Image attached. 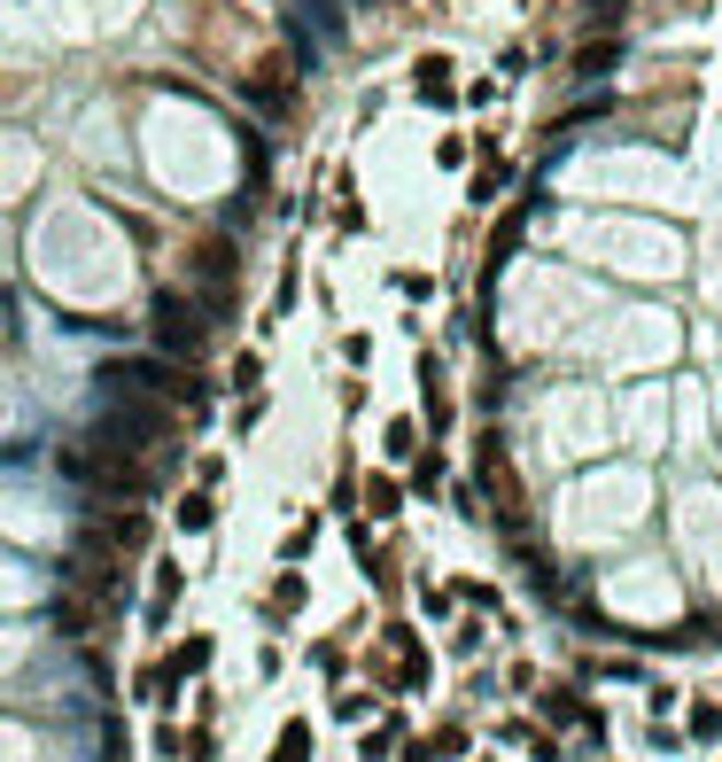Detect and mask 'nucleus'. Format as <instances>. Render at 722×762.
<instances>
[{
	"instance_id": "obj_7",
	"label": "nucleus",
	"mask_w": 722,
	"mask_h": 762,
	"mask_svg": "<svg viewBox=\"0 0 722 762\" xmlns=\"http://www.w3.org/2000/svg\"><path fill=\"white\" fill-rule=\"evenodd\" d=\"M303 600H311V583H303L296 568H280V583L264 591V615H273V623H288V615H303Z\"/></svg>"
},
{
	"instance_id": "obj_6",
	"label": "nucleus",
	"mask_w": 722,
	"mask_h": 762,
	"mask_svg": "<svg viewBox=\"0 0 722 762\" xmlns=\"http://www.w3.org/2000/svg\"><path fill=\"white\" fill-rule=\"evenodd\" d=\"M102 537H110V553H125V560H133V553H148V514H140V505H117Z\"/></svg>"
},
{
	"instance_id": "obj_15",
	"label": "nucleus",
	"mask_w": 722,
	"mask_h": 762,
	"mask_svg": "<svg viewBox=\"0 0 722 762\" xmlns=\"http://www.w3.org/2000/svg\"><path fill=\"white\" fill-rule=\"evenodd\" d=\"M420 452V429H412V420H389V459H412Z\"/></svg>"
},
{
	"instance_id": "obj_13",
	"label": "nucleus",
	"mask_w": 722,
	"mask_h": 762,
	"mask_svg": "<svg viewBox=\"0 0 722 762\" xmlns=\"http://www.w3.org/2000/svg\"><path fill=\"white\" fill-rule=\"evenodd\" d=\"M684 731H691V739H722V701H691Z\"/></svg>"
},
{
	"instance_id": "obj_11",
	"label": "nucleus",
	"mask_w": 722,
	"mask_h": 762,
	"mask_svg": "<svg viewBox=\"0 0 722 762\" xmlns=\"http://www.w3.org/2000/svg\"><path fill=\"white\" fill-rule=\"evenodd\" d=\"M420 754H427V762H450V754H467V724H443L435 739H420Z\"/></svg>"
},
{
	"instance_id": "obj_18",
	"label": "nucleus",
	"mask_w": 722,
	"mask_h": 762,
	"mask_svg": "<svg viewBox=\"0 0 722 762\" xmlns=\"http://www.w3.org/2000/svg\"><path fill=\"white\" fill-rule=\"evenodd\" d=\"M334 716L357 724V716H374V701H366V693H334Z\"/></svg>"
},
{
	"instance_id": "obj_16",
	"label": "nucleus",
	"mask_w": 722,
	"mask_h": 762,
	"mask_svg": "<svg viewBox=\"0 0 722 762\" xmlns=\"http://www.w3.org/2000/svg\"><path fill=\"white\" fill-rule=\"evenodd\" d=\"M311 545H319V522H296V530H288V545H280V560H303Z\"/></svg>"
},
{
	"instance_id": "obj_10",
	"label": "nucleus",
	"mask_w": 722,
	"mask_h": 762,
	"mask_svg": "<svg viewBox=\"0 0 722 762\" xmlns=\"http://www.w3.org/2000/svg\"><path fill=\"white\" fill-rule=\"evenodd\" d=\"M366 505H374L381 522H397V514H404V482H389V475H374V482H366Z\"/></svg>"
},
{
	"instance_id": "obj_8",
	"label": "nucleus",
	"mask_w": 722,
	"mask_h": 762,
	"mask_svg": "<svg viewBox=\"0 0 722 762\" xmlns=\"http://www.w3.org/2000/svg\"><path fill=\"white\" fill-rule=\"evenodd\" d=\"M210 522H218V498H210V490H203V482H195V490H187V498H179V530H187V537H203V530H210Z\"/></svg>"
},
{
	"instance_id": "obj_5",
	"label": "nucleus",
	"mask_w": 722,
	"mask_h": 762,
	"mask_svg": "<svg viewBox=\"0 0 722 762\" xmlns=\"http://www.w3.org/2000/svg\"><path fill=\"white\" fill-rule=\"evenodd\" d=\"M179 591H187V568H179V560H156V591H148V630H163V623H171Z\"/></svg>"
},
{
	"instance_id": "obj_3",
	"label": "nucleus",
	"mask_w": 722,
	"mask_h": 762,
	"mask_svg": "<svg viewBox=\"0 0 722 762\" xmlns=\"http://www.w3.org/2000/svg\"><path fill=\"white\" fill-rule=\"evenodd\" d=\"M536 708H545L552 724H583L591 739H606V716H598V708H591L575 685H545V693H536Z\"/></svg>"
},
{
	"instance_id": "obj_12",
	"label": "nucleus",
	"mask_w": 722,
	"mask_h": 762,
	"mask_svg": "<svg viewBox=\"0 0 722 762\" xmlns=\"http://www.w3.org/2000/svg\"><path fill=\"white\" fill-rule=\"evenodd\" d=\"M366 576H374V591H397V583H404L397 553H381V545H366Z\"/></svg>"
},
{
	"instance_id": "obj_19",
	"label": "nucleus",
	"mask_w": 722,
	"mask_h": 762,
	"mask_svg": "<svg viewBox=\"0 0 722 762\" xmlns=\"http://www.w3.org/2000/svg\"><path fill=\"white\" fill-rule=\"evenodd\" d=\"M256 420H264V397H256V389H249V397H241V412H233V429H241V436H249V429H256Z\"/></svg>"
},
{
	"instance_id": "obj_1",
	"label": "nucleus",
	"mask_w": 722,
	"mask_h": 762,
	"mask_svg": "<svg viewBox=\"0 0 722 762\" xmlns=\"http://www.w3.org/2000/svg\"><path fill=\"white\" fill-rule=\"evenodd\" d=\"M102 382L110 389H140V397H163V405H187V412L210 405V389L195 382V366H179V359H110Z\"/></svg>"
},
{
	"instance_id": "obj_14",
	"label": "nucleus",
	"mask_w": 722,
	"mask_h": 762,
	"mask_svg": "<svg viewBox=\"0 0 722 762\" xmlns=\"http://www.w3.org/2000/svg\"><path fill=\"white\" fill-rule=\"evenodd\" d=\"M412 490H443V452H412Z\"/></svg>"
},
{
	"instance_id": "obj_9",
	"label": "nucleus",
	"mask_w": 722,
	"mask_h": 762,
	"mask_svg": "<svg viewBox=\"0 0 722 762\" xmlns=\"http://www.w3.org/2000/svg\"><path fill=\"white\" fill-rule=\"evenodd\" d=\"M273 762H311V716H288V724H280Z\"/></svg>"
},
{
	"instance_id": "obj_17",
	"label": "nucleus",
	"mask_w": 722,
	"mask_h": 762,
	"mask_svg": "<svg viewBox=\"0 0 722 762\" xmlns=\"http://www.w3.org/2000/svg\"><path fill=\"white\" fill-rule=\"evenodd\" d=\"M256 382H264V366H256V351H241V359H233V389H241V397H249V389H256Z\"/></svg>"
},
{
	"instance_id": "obj_2",
	"label": "nucleus",
	"mask_w": 722,
	"mask_h": 762,
	"mask_svg": "<svg viewBox=\"0 0 722 762\" xmlns=\"http://www.w3.org/2000/svg\"><path fill=\"white\" fill-rule=\"evenodd\" d=\"M148 343H156V359H203V343H210V311L195 304V296H179V288H163L156 304H148Z\"/></svg>"
},
{
	"instance_id": "obj_4",
	"label": "nucleus",
	"mask_w": 722,
	"mask_h": 762,
	"mask_svg": "<svg viewBox=\"0 0 722 762\" xmlns=\"http://www.w3.org/2000/svg\"><path fill=\"white\" fill-rule=\"evenodd\" d=\"M210 653H218V646H210V630L179 638V646L163 653V676H171V685H187V676H203V669H210Z\"/></svg>"
}]
</instances>
